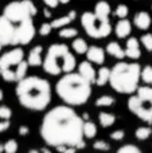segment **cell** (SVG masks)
<instances>
[{
    "instance_id": "obj_40",
    "label": "cell",
    "mask_w": 152,
    "mask_h": 153,
    "mask_svg": "<svg viewBox=\"0 0 152 153\" xmlns=\"http://www.w3.org/2000/svg\"><path fill=\"white\" fill-rule=\"evenodd\" d=\"M10 120H0V133L5 132V130H8V128H10Z\"/></svg>"
},
{
    "instance_id": "obj_38",
    "label": "cell",
    "mask_w": 152,
    "mask_h": 153,
    "mask_svg": "<svg viewBox=\"0 0 152 153\" xmlns=\"http://www.w3.org/2000/svg\"><path fill=\"white\" fill-rule=\"evenodd\" d=\"M51 30H53V28H51V26H50V24L45 23V24H42V26H40L39 34L42 35V36H47V35L51 32Z\"/></svg>"
},
{
    "instance_id": "obj_31",
    "label": "cell",
    "mask_w": 152,
    "mask_h": 153,
    "mask_svg": "<svg viewBox=\"0 0 152 153\" xmlns=\"http://www.w3.org/2000/svg\"><path fill=\"white\" fill-rule=\"evenodd\" d=\"M140 78L148 85H152V67L147 66L143 69V71L140 73Z\"/></svg>"
},
{
    "instance_id": "obj_17",
    "label": "cell",
    "mask_w": 152,
    "mask_h": 153,
    "mask_svg": "<svg viewBox=\"0 0 152 153\" xmlns=\"http://www.w3.org/2000/svg\"><path fill=\"white\" fill-rule=\"evenodd\" d=\"M75 65H77V63H75L74 55H73L72 53H66V54H65V56L62 58L61 69H62V71H65L66 74H69V73H72L73 70H74Z\"/></svg>"
},
{
    "instance_id": "obj_3",
    "label": "cell",
    "mask_w": 152,
    "mask_h": 153,
    "mask_svg": "<svg viewBox=\"0 0 152 153\" xmlns=\"http://www.w3.org/2000/svg\"><path fill=\"white\" fill-rule=\"evenodd\" d=\"M55 90L65 103L70 106H81L90 98L92 83L80 74L69 73L58 81Z\"/></svg>"
},
{
    "instance_id": "obj_37",
    "label": "cell",
    "mask_w": 152,
    "mask_h": 153,
    "mask_svg": "<svg viewBox=\"0 0 152 153\" xmlns=\"http://www.w3.org/2000/svg\"><path fill=\"white\" fill-rule=\"evenodd\" d=\"M125 137V132L124 130H115V132L110 133V140L113 141H121L123 138Z\"/></svg>"
},
{
    "instance_id": "obj_16",
    "label": "cell",
    "mask_w": 152,
    "mask_h": 153,
    "mask_svg": "<svg viewBox=\"0 0 152 153\" xmlns=\"http://www.w3.org/2000/svg\"><path fill=\"white\" fill-rule=\"evenodd\" d=\"M42 51H43V48L40 47V46H37V47L32 48L28 54V61H27V63H28L30 66H40L43 62L42 61Z\"/></svg>"
},
{
    "instance_id": "obj_21",
    "label": "cell",
    "mask_w": 152,
    "mask_h": 153,
    "mask_svg": "<svg viewBox=\"0 0 152 153\" xmlns=\"http://www.w3.org/2000/svg\"><path fill=\"white\" fill-rule=\"evenodd\" d=\"M98 121L102 128H110L116 122V116L109 111H101L98 114Z\"/></svg>"
},
{
    "instance_id": "obj_20",
    "label": "cell",
    "mask_w": 152,
    "mask_h": 153,
    "mask_svg": "<svg viewBox=\"0 0 152 153\" xmlns=\"http://www.w3.org/2000/svg\"><path fill=\"white\" fill-rule=\"evenodd\" d=\"M74 18H75V12H74V11H72L69 15L55 19V20H54L50 26H51V28H63V27H66L72 20H74Z\"/></svg>"
},
{
    "instance_id": "obj_39",
    "label": "cell",
    "mask_w": 152,
    "mask_h": 153,
    "mask_svg": "<svg viewBox=\"0 0 152 153\" xmlns=\"http://www.w3.org/2000/svg\"><path fill=\"white\" fill-rule=\"evenodd\" d=\"M55 149L59 153H75L77 152V149L73 148V146H57Z\"/></svg>"
},
{
    "instance_id": "obj_34",
    "label": "cell",
    "mask_w": 152,
    "mask_h": 153,
    "mask_svg": "<svg viewBox=\"0 0 152 153\" xmlns=\"http://www.w3.org/2000/svg\"><path fill=\"white\" fill-rule=\"evenodd\" d=\"M12 117V110L8 106H0V120H10Z\"/></svg>"
},
{
    "instance_id": "obj_24",
    "label": "cell",
    "mask_w": 152,
    "mask_h": 153,
    "mask_svg": "<svg viewBox=\"0 0 152 153\" xmlns=\"http://www.w3.org/2000/svg\"><path fill=\"white\" fill-rule=\"evenodd\" d=\"M97 134V126L92 121H83V137L94 138Z\"/></svg>"
},
{
    "instance_id": "obj_32",
    "label": "cell",
    "mask_w": 152,
    "mask_h": 153,
    "mask_svg": "<svg viewBox=\"0 0 152 153\" xmlns=\"http://www.w3.org/2000/svg\"><path fill=\"white\" fill-rule=\"evenodd\" d=\"M93 148L96 149V151H101V152H108L110 149V145L107 143V141L104 140H97L94 141L93 144Z\"/></svg>"
},
{
    "instance_id": "obj_28",
    "label": "cell",
    "mask_w": 152,
    "mask_h": 153,
    "mask_svg": "<svg viewBox=\"0 0 152 153\" xmlns=\"http://www.w3.org/2000/svg\"><path fill=\"white\" fill-rule=\"evenodd\" d=\"M73 48H74V51L77 54H86V51H88V45H86V42L83 39L77 38V39L73 42Z\"/></svg>"
},
{
    "instance_id": "obj_27",
    "label": "cell",
    "mask_w": 152,
    "mask_h": 153,
    "mask_svg": "<svg viewBox=\"0 0 152 153\" xmlns=\"http://www.w3.org/2000/svg\"><path fill=\"white\" fill-rule=\"evenodd\" d=\"M18 141L15 138H10L3 144V152L4 153H16L18 152Z\"/></svg>"
},
{
    "instance_id": "obj_30",
    "label": "cell",
    "mask_w": 152,
    "mask_h": 153,
    "mask_svg": "<svg viewBox=\"0 0 152 153\" xmlns=\"http://www.w3.org/2000/svg\"><path fill=\"white\" fill-rule=\"evenodd\" d=\"M116 153H143V152L136 145H133V144H125V145L120 146L116 151Z\"/></svg>"
},
{
    "instance_id": "obj_19",
    "label": "cell",
    "mask_w": 152,
    "mask_h": 153,
    "mask_svg": "<svg viewBox=\"0 0 152 153\" xmlns=\"http://www.w3.org/2000/svg\"><path fill=\"white\" fill-rule=\"evenodd\" d=\"M135 24L140 30H147L151 26V18L147 12H139L135 16Z\"/></svg>"
},
{
    "instance_id": "obj_4",
    "label": "cell",
    "mask_w": 152,
    "mask_h": 153,
    "mask_svg": "<svg viewBox=\"0 0 152 153\" xmlns=\"http://www.w3.org/2000/svg\"><path fill=\"white\" fill-rule=\"evenodd\" d=\"M140 66L137 63L120 62L112 70L109 75V83L112 89L121 94H132L139 87Z\"/></svg>"
},
{
    "instance_id": "obj_48",
    "label": "cell",
    "mask_w": 152,
    "mask_h": 153,
    "mask_svg": "<svg viewBox=\"0 0 152 153\" xmlns=\"http://www.w3.org/2000/svg\"><path fill=\"white\" fill-rule=\"evenodd\" d=\"M1 47H3V46H1V45H0V51H1Z\"/></svg>"
},
{
    "instance_id": "obj_5",
    "label": "cell",
    "mask_w": 152,
    "mask_h": 153,
    "mask_svg": "<svg viewBox=\"0 0 152 153\" xmlns=\"http://www.w3.org/2000/svg\"><path fill=\"white\" fill-rule=\"evenodd\" d=\"M23 51L13 48L0 56V75L7 82H18L16 79V66L23 61Z\"/></svg>"
},
{
    "instance_id": "obj_15",
    "label": "cell",
    "mask_w": 152,
    "mask_h": 153,
    "mask_svg": "<svg viewBox=\"0 0 152 153\" xmlns=\"http://www.w3.org/2000/svg\"><path fill=\"white\" fill-rule=\"evenodd\" d=\"M124 53H125V55L131 59H137L140 55H142L140 48H139V42H137L136 38L128 39V42H127V50H124Z\"/></svg>"
},
{
    "instance_id": "obj_22",
    "label": "cell",
    "mask_w": 152,
    "mask_h": 153,
    "mask_svg": "<svg viewBox=\"0 0 152 153\" xmlns=\"http://www.w3.org/2000/svg\"><path fill=\"white\" fill-rule=\"evenodd\" d=\"M107 51L109 53V55L115 56V58H117V59H123L124 56H125V53H124L123 47L116 42L109 43V45L107 46Z\"/></svg>"
},
{
    "instance_id": "obj_36",
    "label": "cell",
    "mask_w": 152,
    "mask_h": 153,
    "mask_svg": "<svg viewBox=\"0 0 152 153\" xmlns=\"http://www.w3.org/2000/svg\"><path fill=\"white\" fill-rule=\"evenodd\" d=\"M142 43L148 51H152V35L151 34H147L142 38Z\"/></svg>"
},
{
    "instance_id": "obj_7",
    "label": "cell",
    "mask_w": 152,
    "mask_h": 153,
    "mask_svg": "<svg viewBox=\"0 0 152 153\" xmlns=\"http://www.w3.org/2000/svg\"><path fill=\"white\" fill-rule=\"evenodd\" d=\"M69 53V48L65 45H53L47 51L43 63V69L47 74L50 75H59L62 73L61 65H62V58L65 54Z\"/></svg>"
},
{
    "instance_id": "obj_6",
    "label": "cell",
    "mask_w": 152,
    "mask_h": 153,
    "mask_svg": "<svg viewBox=\"0 0 152 153\" xmlns=\"http://www.w3.org/2000/svg\"><path fill=\"white\" fill-rule=\"evenodd\" d=\"M37 13V7L30 0L10 3L4 8V18H7L12 23H20L23 20L31 19Z\"/></svg>"
},
{
    "instance_id": "obj_2",
    "label": "cell",
    "mask_w": 152,
    "mask_h": 153,
    "mask_svg": "<svg viewBox=\"0 0 152 153\" xmlns=\"http://www.w3.org/2000/svg\"><path fill=\"white\" fill-rule=\"evenodd\" d=\"M16 97L23 108L30 110H45L51 101V86L40 76H24L18 82Z\"/></svg>"
},
{
    "instance_id": "obj_44",
    "label": "cell",
    "mask_w": 152,
    "mask_h": 153,
    "mask_svg": "<svg viewBox=\"0 0 152 153\" xmlns=\"http://www.w3.org/2000/svg\"><path fill=\"white\" fill-rule=\"evenodd\" d=\"M28 153H40V151H38V149H30Z\"/></svg>"
},
{
    "instance_id": "obj_8",
    "label": "cell",
    "mask_w": 152,
    "mask_h": 153,
    "mask_svg": "<svg viewBox=\"0 0 152 153\" xmlns=\"http://www.w3.org/2000/svg\"><path fill=\"white\" fill-rule=\"evenodd\" d=\"M81 24H82L85 32L92 38H105L110 34L112 26L109 22H100L94 18L93 13L85 12L81 18Z\"/></svg>"
},
{
    "instance_id": "obj_42",
    "label": "cell",
    "mask_w": 152,
    "mask_h": 153,
    "mask_svg": "<svg viewBox=\"0 0 152 153\" xmlns=\"http://www.w3.org/2000/svg\"><path fill=\"white\" fill-rule=\"evenodd\" d=\"M43 1H45L50 8H55L57 5H58V3H59L58 0H43Z\"/></svg>"
},
{
    "instance_id": "obj_9",
    "label": "cell",
    "mask_w": 152,
    "mask_h": 153,
    "mask_svg": "<svg viewBox=\"0 0 152 153\" xmlns=\"http://www.w3.org/2000/svg\"><path fill=\"white\" fill-rule=\"evenodd\" d=\"M128 109L142 121L152 124V101H142L132 95L128 100Z\"/></svg>"
},
{
    "instance_id": "obj_18",
    "label": "cell",
    "mask_w": 152,
    "mask_h": 153,
    "mask_svg": "<svg viewBox=\"0 0 152 153\" xmlns=\"http://www.w3.org/2000/svg\"><path fill=\"white\" fill-rule=\"evenodd\" d=\"M131 34V22L129 20H120L117 24H116V35L118 38H127Z\"/></svg>"
},
{
    "instance_id": "obj_13",
    "label": "cell",
    "mask_w": 152,
    "mask_h": 153,
    "mask_svg": "<svg viewBox=\"0 0 152 153\" xmlns=\"http://www.w3.org/2000/svg\"><path fill=\"white\" fill-rule=\"evenodd\" d=\"M110 13V5L107 1H100L94 8V18L100 22H108V16Z\"/></svg>"
},
{
    "instance_id": "obj_10",
    "label": "cell",
    "mask_w": 152,
    "mask_h": 153,
    "mask_svg": "<svg viewBox=\"0 0 152 153\" xmlns=\"http://www.w3.org/2000/svg\"><path fill=\"white\" fill-rule=\"evenodd\" d=\"M35 35V27L31 19L19 23L15 30V43L13 45H28Z\"/></svg>"
},
{
    "instance_id": "obj_25",
    "label": "cell",
    "mask_w": 152,
    "mask_h": 153,
    "mask_svg": "<svg viewBox=\"0 0 152 153\" xmlns=\"http://www.w3.org/2000/svg\"><path fill=\"white\" fill-rule=\"evenodd\" d=\"M152 134V129L150 126H140L135 130V136L139 141H145L151 137Z\"/></svg>"
},
{
    "instance_id": "obj_11",
    "label": "cell",
    "mask_w": 152,
    "mask_h": 153,
    "mask_svg": "<svg viewBox=\"0 0 152 153\" xmlns=\"http://www.w3.org/2000/svg\"><path fill=\"white\" fill-rule=\"evenodd\" d=\"M15 30L12 22H10L7 18L0 16V45L8 46L15 43Z\"/></svg>"
},
{
    "instance_id": "obj_14",
    "label": "cell",
    "mask_w": 152,
    "mask_h": 153,
    "mask_svg": "<svg viewBox=\"0 0 152 153\" xmlns=\"http://www.w3.org/2000/svg\"><path fill=\"white\" fill-rule=\"evenodd\" d=\"M86 54H88V61L89 62H93V63H97V65L104 63L105 53H104V50H102L101 47H96V46L89 47L88 51H86Z\"/></svg>"
},
{
    "instance_id": "obj_41",
    "label": "cell",
    "mask_w": 152,
    "mask_h": 153,
    "mask_svg": "<svg viewBox=\"0 0 152 153\" xmlns=\"http://www.w3.org/2000/svg\"><path fill=\"white\" fill-rule=\"evenodd\" d=\"M30 133V128L26 126V125H22L20 128H19V134L20 136H27Z\"/></svg>"
},
{
    "instance_id": "obj_47",
    "label": "cell",
    "mask_w": 152,
    "mask_h": 153,
    "mask_svg": "<svg viewBox=\"0 0 152 153\" xmlns=\"http://www.w3.org/2000/svg\"><path fill=\"white\" fill-rule=\"evenodd\" d=\"M0 153H3V144H1V141H0Z\"/></svg>"
},
{
    "instance_id": "obj_43",
    "label": "cell",
    "mask_w": 152,
    "mask_h": 153,
    "mask_svg": "<svg viewBox=\"0 0 152 153\" xmlns=\"http://www.w3.org/2000/svg\"><path fill=\"white\" fill-rule=\"evenodd\" d=\"M40 153H51V151L48 148H42L40 149Z\"/></svg>"
},
{
    "instance_id": "obj_26",
    "label": "cell",
    "mask_w": 152,
    "mask_h": 153,
    "mask_svg": "<svg viewBox=\"0 0 152 153\" xmlns=\"http://www.w3.org/2000/svg\"><path fill=\"white\" fill-rule=\"evenodd\" d=\"M136 97L142 101H152V86L137 87Z\"/></svg>"
},
{
    "instance_id": "obj_23",
    "label": "cell",
    "mask_w": 152,
    "mask_h": 153,
    "mask_svg": "<svg viewBox=\"0 0 152 153\" xmlns=\"http://www.w3.org/2000/svg\"><path fill=\"white\" fill-rule=\"evenodd\" d=\"M109 75H110V70L108 67H101L98 70V74L96 75V81L94 82L98 86H104V85H107L109 82Z\"/></svg>"
},
{
    "instance_id": "obj_35",
    "label": "cell",
    "mask_w": 152,
    "mask_h": 153,
    "mask_svg": "<svg viewBox=\"0 0 152 153\" xmlns=\"http://www.w3.org/2000/svg\"><path fill=\"white\" fill-rule=\"evenodd\" d=\"M116 15L120 19H125V16L128 15V7L124 4H120L117 8H116Z\"/></svg>"
},
{
    "instance_id": "obj_45",
    "label": "cell",
    "mask_w": 152,
    "mask_h": 153,
    "mask_svg": "<svg viewBox=\"0 0 152 153\" xmlns=\"http://www.w3.org/2000/svg\"><path fill=\"white\" fill-rule=\"evenodd\" d=\"M3 98H4V93H3V90L0 89V101H3Z\"/></svg>"
},
{
    "instance_id": "obj_46",
    "label": "cell",
    "mask_w": 152,
    "mask_h": 153,
    "mask_svg": "<svg viewBox=\"0 0 152 153\" xmlns=\"http://www.w3.org/2000/svg\"><path fill=\"white\" fill-rule=\"evenodd\" d=\"M59 3H62V4H67V3L70 1V0H58Z\"/></svg>"
},
{
    "instance_id": "obj_29",
    "label": "cell",
    "mask_w": 152,
    "mask_h": 153,
    "mask_svg": "<svg viewBox=\"0 0 152 153\" xmlns=\"http://www.w3.org/2000/svg\"><path fill=\"white\" fill-rule=\"evenodd\" d=\"M115 103V98L110 95H102V97L97 98L96 101V106L98 108H107V106H112Z\"/></svg>"
},
{
    "instance_id": "obj_1",
    "label": "cell",
    "mask_w": 152,
    "mask_h": 153,
    "mask_svg": "<svg viewBox=\"0 0 152 153\" xmlns=\"http://www.w3.org/2000/svg\"><path fill=\"white\" fill-rule=\"evenodd\" d=\"M42 140L48 146H73L83 149V120L70 106H55L45 114L39 128Z\"/></svg>"
},
{
    "instance_id": "obj_33",
    "label": "cell",
    "mask_w": 152,
    "mask_h": 153,
    "mask_svg": "<svg viewBox=\"0 0 152 153\" xmlns=\"http://www.w3.org/2000/svg\"><path fill=\"white\" fill-rule=\"evenodd\" d=\"M77 34H78V31L77 30H74V28H62L61 31H59V36L61 38H74V36H77Z\"/></svg>"
},
{
    "instance_id": "obj_12",
    "label": "cell",
    "mask_w": 152,
    "mask_h": 153,
    "mask_svg": "<svg viewBox=\"0 0 152 153\" xmlns=\"http://www.w3.org/2000/svg\"><path fill=\"white\" fill-rule=\"evenodd\" d=\"M78 74L81 76H83V78L86 79L88 82H90V83H93L94 81H96V70L93 69V66H92V63H89L88 61L82 62V63L80 65V67H78Z\"/></svg>"
}]
</instances>
